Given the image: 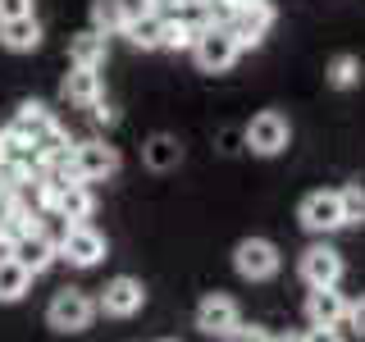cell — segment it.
I'll return each mask as SVG.
<instances>
[{"label":"cell","mask_w":365,"mask_h":342,"mask_svg":"<svg viewBox=\"0 0 365 342\" xmlns=\"http://www.w3.org/2000/svg\"><path fill=\"white\" fill-rule=\"evenodd\" d=\"M142 306H146V288H142V279H133V274L110 279L106 288H101V296H96V315H110V319H133Z\"/></svg>","instance_id":"9"},{"label":"cell","mask_w":365,"mask_h":342,"mask_svg":"<svg viewBox=\"0 0 365 342\" xmlns=\"http://www.w3.org/2000/svg\"><path fill=\"white\" fill-rule=\"evenodd\" d=\"M302 342H347V338H342V328H319V324H311L302 333Z\"/></svg>","instance_id":"31"},{"label":"cell","mask_w":365,"mask_h":342,"mask_svg":"<svg viewBox=\"0 0 365 342\" xmlns=\"http://www.w3.org/2000/svg\"><path fill=\"white\" fill-rule=\"evenodd\" d=\"M205 28L201 14H178V19H165V51H192Z\"/></svg>","instance_id":"22"},{"label":"cell","mask_w":365,"mask_h":342,"mask_svg":"<svg viewBox=\"0 0 365 342\" xmlns=\"http://www.w3.org/2000/svg\"><path fill=\"white\" fill-rule=\"evenodd\" d=\"M55 251H60V260H68L73 269H96L101 260H106L110 242H106V233H101V228H91V224H64Z\"/></svg>","instance_id":"8"},{"label":"cell","mask_w":365,"mask_h":342,"mask_svg":"<svg viewBox=\"0 0 365 342\" xmlns=\"http://www.w3.org/2000/svg\"><path fill=\"white\" fill-rule=\"evenodd\" d=\"M9 256H14L19 265L28 269L32 279H37V274H46V269L55 265V260H60V251H55V237H51V233L32 228V233H23L19 242H14V251H9Z\"/></svg>","instance_id":"12"},{"label":"cell","mask_w":365,"mask_h":342,"mask_svg":"<svg viewBox=\"0 0 365 342\" xmlns=\"http://www.w3.org/2000/svg\"><path fill=\"white\" fill-rule=\"evenodd\" d=\"M60 96L68 100V105H78V110H91L101 96H106V78H101V68H68L64 73V83H60Z\"/></svg>","instance_id":"13"},{"label":"cell","mask_w":365,"mask_h":342,"mask_svg":"<svg viewBox=\"0 0 365 342\" xmlns=\"http://www.w3.org/2000/svg\"><path fill=\"white\" fill-rule=\"evenodd\" d=\"M91 319H96V296L87 288H60L46 306V324L55 333H87Z\"/></svg>","instance_id":"1"},{"label":"cell","mask_w":365,"mask_h":342,"mask_svg":"<svg viewBox=\"0 0 365 342\" xmlns=\"http://www.w3.org/2000/svg\"><path fill=\"white\" fill-rule=\"evenodd\" d=\"M338 201H342V224L361 228L365 224V187L361 182H347V187H338Z\"/></svg>","instance_id":"26"},{"label":"cell","mask_w":365,"mask_h":342,"mask_svg":"<svg viewBox=\"0 0 365 342\" xmlns=\"http://www.w3.org/2000/svg\"><path fill=\"white\" fill-rule=\"evenodd\" d=\"M165 342H169V338H165Z\"/></svg>","instance_id":"34"},{"label":"cell","mask_w":365,"mask_h":342,"mask_svg":"<svg viewBox=\"0 0 365 342\" xmlns=\"http://www.w3.org/2000/svg\"><path fill=\"white\" fill-rule=\"evenodd\" d=\"M87 114H91V123H96V128H114V123H119V110H114L106 96H101V100H96V105H91Z\"/></svg>","instance_id":"29"},{"label":"cell","mask_w":365,"mask_h":342,"mask_svg":"<svg viewBox=\"0 0 365 342\" xmlns=\"http://www.w3.org/2000/svg\"><path fill=\"white\" fill-rule=\"evenodd\" d=\"M64 224H91V214H96V192L87 187V182H68V187L55 197V210Z\"/></svg>","instance_id":"16"},{"label":"cell","mask_w":365,"mask_h":342,"mask_svg":"<svg viewBox=\"0 0 365 342\" xmlns=\"http://www.w3.org/2000/svg\"><path fill=\"white\" fill-rule=\"evenodd\" d=\"M233 269H237V279H247V283H269V279H279V269H283V251H279V242H269V237H242V242L233 247Z\"/></svg>","instance_id":"3"},{"label":"cell","mask_w":365,"mask_h":342,"mask_svg":"<svg viewBox=\"0 0 365 342\" xmlns=\"http://www.w3.org/2000/svg\"><path fill=\"white\" fill-rule=\"evenodd\" d=\"M0 46H5V51H14V55L37 51V46H41V23H37V14H23V19L0 23Z\"/></svg>","instance_id":"18"},{"label":"cell","mask_w":365,"mask_h":342,"mask_svg":"<svg viewBox=\"0 0 365 342\" xmlns=\"http://www.w3.org/2000/svg\"><path fill=\"white\" fill-rule=\"evenodd\" d=\"M324 83L334 87V91H351V87L361 83V60H356V55H347V51L334 55L329 68H324Z\"/></svg>","instance_id":"25"},{"label":"cell","mask_w":365,"mask_h":342,"mask_svg":"<svg viewBox=\"0 0 365 342\" xmlns=\"http://www.w3.org/2000/svg\"><path fill=\"white\" fill-rule=\"evenodd\" d=\"M224 342H274V333H269L265 324H237Z\"/></svg>","instance_id":"28"},{"label":"cell","mask_w":365,"mask_h":342,"mask_svg":"<svg viewBox=\"0 0 365 342\" xmlns=\"http://www.w3.org/2000/svg\"><path fill=\"white\" fill-rule=\"evenodd\" d=\"M68 165H73L78 182H106V178L119 174L123 155H119V146L101 142V137H87V142H73V151H68Z\"/></svg>","instance_id":"7"},{"label":"cell","mask_w":365,"mask_h":342,"mask_svg":"<svg viewBox=\"0 0 365 342\" xmlns=\"http://www.w3.org/2000/svg\"><path fill=\"white\" fill-rule=\"evenodd\" d=\"M0 165H23V169H37L28 137H23V133L14 128V123H5V128H0Z\"/></svg>","instance_id":"24"},{"label":"cell","mask_w":365,"mask_h":342,"mask_svg":"<svg viewBox=\"0 0 365 342\" xmlns=\"http://www.w3.org/2000/svg\"><path fill=\"white\" fill-rule=\"evenodd\" d=\"M23 14H32V0H0V23L23 19Z\"/></svg>","instance_id":"30"},{"label":"cell","mask_w":365,"mask_h":342,"mask_svg":"<svg viewBox=\"0 0 365 342\" xmlns=\"http://www.w3.org/2000/svg\"><path fill=\"white\" fill-rule=\"evenodd\" d=\"M242 142H247V151L260 155V160L283 155V151L292 146V123H288V114H283V110H260L256 119L242 128Z\"/></svg>","instance_id":"2"},{"label":"cell","mask_w":365,"mask_h":342,"mask_svg":"<svg viewBox=\"0 0 365 342\" xmlns=\"http://www.w3.org/2000/svg\"><path fill=\"white\" fill-rule=\"evenodd\" d=\"M342 319H347V296L338 288H311L306 292V324L342 328Z\"/></svg>","instance_id":"14"},{"label":"cell","mask_w":365,"mask_h":342,"mask_svg":"<svg viewBox=\"0 0 365 342\" xmlns=\"http://www.w3.org/2000/svg\"><path fill=\"white\" fill-rule=\"evenodd\" d=\"M110 60V37H101V32H73L68 37V64L78 68H106Z\"/></svg>","instance_id":"17"},{"label":"cell","mask_w":365,"mask_h":342,"mask_svg":"<svg viewBox=\"0 0 365 342\" xmlns=\"http://www.w3.org/2000/svg\"><path fill=\"white\" fill-rule=\"evenodd\" d=\"M297 224L306 228L311 237H334L342 224V201H338V187H315L306 192L302 205H297Z\"/></svg>","instance_id":"6"},{"label":"cell","mask_w":365,"mask_h":342,"mask_svg":"<svg viewBox=\"0 0 365 342\" xmlns=\"http://www.w3.org/2000/svg\"><path fill=\"white\" fill-rule=\"evenodd\" d=\"M342 328H351V338H365V292L356 301H347V319H342Z\"/></svg>","instance_id":"27"},{"label":"cell","mask_w":365,"mask_h":342,"mask_svg":"<svg viewBox=\"0 0 365 342\" xmlns=\"http://www.w3.org/2000/svg\"><path fill=\"white\" fill-rule=\"evenodd\" d=\"M274 342H302V333H279Z\"/></svg>","instance_id":"32"},{"label":"cell","mask_w":365,"mask_h":342,"mask_svg":"<svg viewBox=\"0 0 365 342\" xmlns=\"http://www.w3.org/2000/svg\"><path fill=\"white\" fill-rule=\"evenodd\" d=\"M192 60H197L201 73H228V68L242 60V46L233 41L228 23H205L197 46H192Z\"/></svg>","instance_id":"4"},{"label":"cell","mask_w":365,"mask_h":342,"mask_svg":"<svg viewBox=\"0 0 365 342\" xmlns=\"http://www.w3.org/2000/svg\"><path fill=\"white\" fill-rule=\"evenodd\" d=\"M242 5H256V0H237V9H242Z\"/></svg>","instance_id":"33"},{"label":"cell","mask_w":365,"mask_h":342,"mask_svg":"<svg viewBox=\"0 0 365 342\" xmlns=\"http://www.w3.org/2000/svg\"><path fill=\"white\" fill-rule=\"evenodd\" d=\"M28 288H32V274L19 265L9 251H0V306H14V301H23L28 296Z\"/></svg>","instance_id":"20"},{"label":"cell","mask_w":365,"mask_h":342,"mask_svg":"<svg viewBox=\"0 0 365 342\" xmlns=\"http://www.w3.org/2000/svg\"><path fill=\"white\" fill-rule=\"evenodd\" d=\"M297 274H302L306 288H338L342 274H347V260H342V251L329 237H319V242H311L297 256Z\"/></svg>","instance_id":"5"},{"label":"cell","mask_w":365,"mask_h":342,"mask_svg":"<svg viewBox=\"0 0 365 342\" xmlns=\"http://www.w3.org/2000/svg\"><path fill=\"white\" fill-rule=\"evenodd\" d=\"M274 19H279V14H274L269 0H256V5H242L233 19H228V32H233V41L242 46V51H256V46L269 37Z\"/></svg>","instance_id":"11"},{"label":"cell","mask_w":365,"mask_h":342,"mask_svg":"<svg viewBox=\"0 0 365 342\" xmlns=\"http://www.w3.org/2000/svg\"><path fill=\"white\" fill-rule=\"evenodd\" d=\"M237 324H242V306H237V296L205 292L201 301H197V328H201L205 338H228Z\"/></svg>","instance_id":"10"},{"label":"cell","mask_w":365,"mask_h":342,"mask_svg":"<svg viewBox=\"0 0 365 342\" xmlns=\"http://www.w3.org/2000/svg\"><path fill=\"white\" fill-rule=\"evenodd\" d=\"M9 123H14V128L32 142V137H37L41 128H51V123H55V114H51V105H46V100H23Z\"/></svg>","instance_id":"23"},{"label":"cell","mask_w":365,"mask_h":342,"mask_svg":"<svg viewBox=\"0 0 365 342\" xmlns=\"http://www.w3.org/2000/svg\"><path fill=\"white\" fill-rule=\"evenodd\" d=\"M128 19H133L128 0H91V32H101V37H123Z\"/></svg>","instance_id":"19"},{"label":"cell","mask_w":365,"mask_h":342,"mask_svg":"<svg viewBox=\"0 0 365 342\" xmlns=\"http://www.w3.org/2000/svg\"><path fill=\"white\" fill-rule=\"evenodd\" d=\"M142 160H146V169H155V174H169V169H178V165H182V146H178V137L155 133L151 142L142 146Z\"/></svg>","instance_id":"21"},{"label":"cell","mask_w":365,"mask_h":342,"mask_svg":"<svg viewBox=\"0 0 365 342\" xmlns=\"http://www.w3.org/2000/svg\"><path fill=\"white\" fill-rule=\"evenodd\" d=\"M123 37H128L133 51H165V14H155L151 5L133 9L128 28H123Z\"/></svg>","instance_id":"15"}]
</instances>
